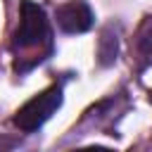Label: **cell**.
Listing matches in <instances>:
<instances>
[{
    "instance_id": "obj_1",
    "label": "cell",
    "mask_w": 152,
    "mask_h": 152,
    "mask_svg": "<svg viewBox=\"0 0 152 152\" xmlns=\"http://www.w3.org/2000/svg\"><path fill=\"white\" fill-rule=\"evenodd\" d=\"M52 38H50V26L45 19L43 7H38L31 0L21 2V14H19V26L14 31V69L17 71H26L31 66H36L38 62H43L50 52Z\"/></svg>"
},
{
    "instance_id": "obj_2",
    "label": "cell",
    "mask_w": 152,
    "mask_h": 152,
    "mask_svg": "<svg viewBox=\"0 0 152 152\" xmlns=\"http://www.w3.org/2000/svg\"><path fill=\"white\" fill-rule=\"evenodd\" d=\"M59 107H62V88L59 86H52V88L43 90L40 95L31 97L24 107H19V112L14 114V124H17V128H21L26 133H33Z\"/></svg>"
},
{
    "instance_id": "obj_3",
    "label": "cell",
    "mask_w": 152,
    "mask_h": 152,
    "mask_svg": "<svg viewBox=\"0 0 152 152\" xmlns=\"http://www.w3.org/2000/svg\"><path fill=\"white\" fill-rule=\"evenodd\" d=\"M93 10L83 0H71L57 10V24L64 33H83L93 26Z\"/></svg>"
},
{
    "instance_id": "obj_4",
    "label": "cell",
    "mask_w": 152,
    "mask_h": 152,
    "mask_svg": "<svg viewBox=\"0 0 152 152\" xmlns=\"http://www.w3.org/2000/svg\"><path fill=\"white\" fill-rule=\"evenodd\" d=\"M116 50H119V40H116V33L112 28H104L102 36H100V43H97V55H100V62L102 64H112L116 59Z\"/></svg>"
},
{
    "instance_id": "obj_5",
    "label": "cell",
    "mask_w": 152,
    "mask_h": 152,
    "mask_svg": "<svg viewBox=\"0 0 152 152\" xmlns=\"http://www.w3.org/2000/svg\"><path fill=\"white\" fill-rule=\"evenodd\" d=\"M138 48H140V52L150 59L152 57V19H147L145 21V26L140 28V38H138Z\"/></svg>"
}]
</instances>
